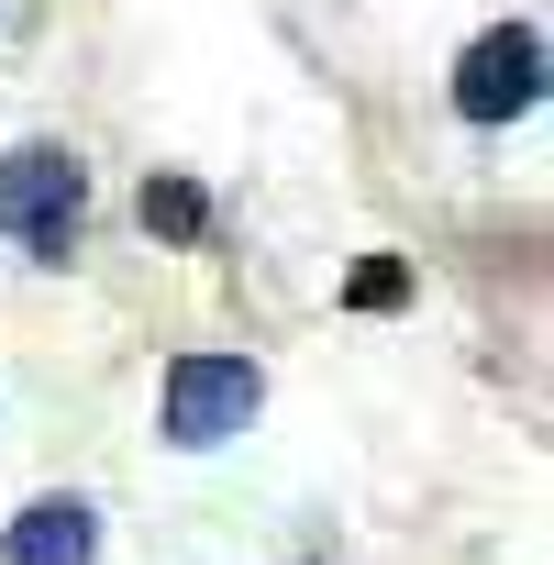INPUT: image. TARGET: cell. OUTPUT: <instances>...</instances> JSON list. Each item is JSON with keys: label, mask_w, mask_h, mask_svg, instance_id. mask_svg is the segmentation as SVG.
<instances>
[{"label": "cell", "mask_w": 554, "mask_h": 565, "mask_svg": "<svg viewBox=\"0 0 554 565\" xmlns=\"http://www.w3.org/2000/svg\"><path fill=\"white\" fill-rule=\"evenodd\" d=\"M78 211H89V167H78L67 145H23L12 167H0V233H12L23 255L67 266V244H78Z\"/></svg>", "instance_id": "obj_1"}, {"label": "cell", "mask_w": 554, "mask_h": 565, "mask_svg": "<svg viewBox=\"0 0 554 565\" xmlns=\"http://www.w3.org/2000/svg\"><path fill=\"white\" fill-rule=\"evenodd\" d=\"M255 399H266V377H255L244 355H178V366H167V433H178L189 455L233 444V433L255 422Z\"/></svg>", "instance_id": "obj_2"}, {"label": "cell", "mask_w": 554, "mask_h": 565, "mask_svg": "<svg viewBox=\"0 0 554 565\" xmlns=\"http://www.w3.org/2000/svg\"><path fill=\"white\" fill-rule=\"evenodd\" d=\"M532 100H543V34H532V23L477 34L466 67H455V111H466V122H510V111H532Z\"/></svg>", "instance_id": "obj_3"}, {"label": "cell", "mask_w": 554, "mask_h": 565, "mask_svg": "<svg viewBox=\"0 0 554 565\" xmlns=\"http://www.w3.org/2000/svg\"><path fill=\"white\" fill-rule=\"evenodd\" d=\"M89 554H100L89 499H34L12 532H0V565H89Z\"/></svg>", "instance_id": "obj_4"}, {"label": "cell", "mask_w": 554, "mask_h": 565, "mask_svg": "<svg viewBox=\"0 0 554 565\" xmlns=\"http://www.w3.org/2000/svg\"><path fill=\"white\" fill-rule=\"evenodd\" d=\"M145 233L200 244V233H211V189H200V178H145Z\"/></svg>", "instance_id": "obj_5"}, {"label": "cell", "mask_w": 554, "mask_h": 565, "mask_svg": "<svg viewBox=\"0 0 554 565\" xmlns=\"http://www.w3.org/2000/svg\"><path fill=\"white\" fill-rule=\"evenodd\" d=\"M344 300H355V311H399V300H411V266H399V255H366V266L344 277Z\"/></svg>", "instance_id": "obj_6"}]
</instances>
